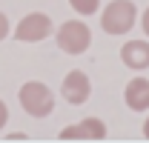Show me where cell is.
<instances>
[{
	"instance_id": "cell-1",
	"label": "cell",
	"mask_w": 149,
	"mask_h": 143,
	"mask_svg": "<svg viewBox=\"0 0 149 143\" xmlns=\"http://www.w3.org/2000/svg\"><path fill=\"white\" fill-rule=\"evenodd\" d=\"M20 106L26 115H32V117H46V115H52V109H55V97H52V92L46 83H40V80H29V83H23L20 86Z\"/></svg>"
},
{
	"instance_id": "cell-2",
	"label": "cell",
	"mask_w": 149,
	"mask_h": 143,
	"mask_svg": "<svg viewBox=\"0 0 149 143\" xmlns=\"http://www.w3.org/2000/svg\"><path fill=\"white\" fill-rule=\"evenodd\" d=\"M138 20V9L132 0H112L100 15V26L109 35H126Z\"/></svg>"
},
{
	"instance_id": "cell-3",
	"label": "cell",
	"mask_w": 149,
	"mask_h": 143,
	"mask_svg": "<svg viewBox=\"0 0 149 143\" xmlns=\"http://www.w3.org/2000/svg\"><path fill=\"white\" fill-rule=\"evenodd\" d=\"M92 43V32L83 20H69L57 29V46L63 49L66 54H80L89 49Z\"/></svg>"
},
{
	"instance_id": "cell-4",
	"label": "cell",
	"mask_w": 149,
	"mask_h": 143,
	"mask_svg": "<svg viewBox=\"0 0 149 143\" xmlns=\"http://www.w3.org/2000/svg\"><path fill=\"white\" fill-rule=\"evenodd\" d=\"M17 40H26V43H37V40H43V37L52 35V20L46 17L43 12H32V15H26V17L17 23Z\"/></svg>"
},
{
	"instance_id": "cell-5",
	"label": "cell",
	"mask_w": 149,
	"mask_h": 143,
	"mask_svg": "<svg viewBox=\"0 0 149 143\" xmlns=\"http://www.w3.org/2000/svg\"><path fill=\"white\" fill-rule=\"evenodd\" d=\"M106 137V126L97 117H83L77 126H66L60 132V140H103Z\"/></svg>"
},
{
	"instance_id": "cell-6",
	"label": "cell",
	"mask_w": 149,
	"mask_h": 143,
	"mask_svg": "<svg viewBox=\"0 0 149 143\" xmlns=\"http://www.w3.org/2000/svg\"><path fill=\"white\" fill-rule=\"evenodd\" d=\"M89 92H92V83H89V77L83 74V72H69L66 74V80H63V97L74 103V106H80V103H86L89 100Z\"/></svg>"
},
{
	"instance_id": "cell-7",
	"label": "cell",
	"mask_w": 149,
	"mask_h": 143,
	"mask_svg": "<svg viewBox=\"0 0 149 143\" xmlns=\"http://www.w3.org/2000/svg\"><path fill=\"white\" fill-rule=\"evenodd\" d=\"M123 97H126V106H129L132 112H146V109H149V80H146V77H135V80H129Z\"/></svg>"
},
{
	"instance_id": "cell-8",
	"label": "cell",
	"mask_w": 149,
	"mask_h": 143,
	"mask_svg": "<svg viewBox=\"0 0 149 143\" xmlns=\"http://www.w3.org/2000/svg\"><path fill=\"white\" fill-rule=\"evenodd\" d=\"M120 60L129 69H146L149 66V43L146 40H129V43H123Z\"/></svg>"
},
{
	"instance_id": "cell-9",
	"label": "cell",
	"mask_w": 149,
	"mask_h": 143,
	"mask_svg": "<svg viewBox=\"0 0 149 143\" xmlns=\"http://www.w3.org/2000/svg\"><path fill=\"white\" fill-rule=\"evenodd\" d=\"M69 3H72V9L77 12V15H95L100 0H69Z\"/></svg>"
},
{
	"instance_id": "cell-10",
	"label": "cell",
	"mask_w": 149,
	"mask_h": 143,
	"mask_svg": "<svg viewBox=\"0 0 149 143\" xmlns=\"http://www.w3.org/2000/svg\"><path fill=\"white\" fill-rule=\"evenodd\" d=\"M6 35H9V17H6V15L0 12V40H3Z\"/></svg>"
},
{
	"instance_id": "cell-11",
	"label": "cell",
	"mask_w": 149,
	"mask_h": 143,
	"mask_svg": "<svg viewBox=\"0 0 149 143\" xmlns=\"http://www.w3.org/2000/svg\"><path fill=\"white\" fill-rule=\"evenodd\" d=\"M6 120H9V109H6V103L0 100V129L6 126Z\"/></svg>"
},
{
	"instance_id": "cell-12",
	"label": "cell",
	"mask_w": 149,
	"mask_h": 143,
	"mask_svg": "<svg viewBox=\"0 0 149 143\" xmlns=\"http://www.w3.org/2000/svg\"><path fill=\"white\" fill-rule=\"evenodd\" d=\"M143 32H146V35H149V9H146V12H143Z\"/></svg>"
},
{
	"instance_id": "cell-13",
	"label": "cell",
	"mask_w": 149,
	"mask_h": 143,
	"mask_svg": "<svg viewBox=\"0 0 149 143\" xmlns=\"http://www.w3.org/2000/svg\"><path fill=\"white\" fill-rule=\"evenodd\" d=\"M143 135L149 137V117H146V123H143Z\"/></svg>"
}]
</instances>
